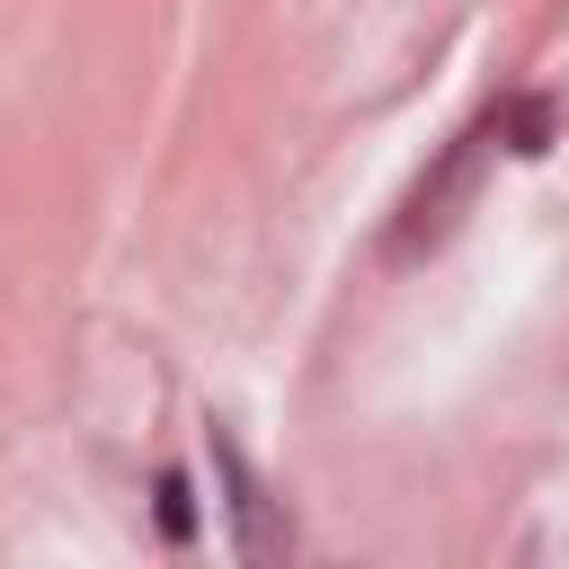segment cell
Returning <instances> with one entry per match:
<instances>
[{
	"instance_id": "277c9868",
	"label": "cell",
	"mask_w": 569,
	"mask_h": 569,
	"mask_svg": "<svg viewBox=\"0 0 569 569\" xmlns=\"http://www.w3.org/2000/svg\"><path fill=\"white\" fill-rule=\"evenodd\" d=\"M151 498H160V533H169V542H187V533H196V498H187V471H160V480H151Z\"/></svg>"
},
{
	"instance_id": "6da1fadb",
	"label": "cell",
	"mask_w": 569,
	"mask_h": 569,
	"mask_svg": "<svg viewBox=\"0 0 569 569\" xmlns=\"http://www.w3.org/2000/svg\"><path fill=\"white\" fill-rule=\"evenodd\" d=\"M204 462H213V498H222V525H231V551L240 560H284L293 551V525L276 507V489L258 480V462L240 453V436L213 418L204 427Z\"/></svg>"
},
{
	"instance_id": "3957f363",
	"label": "cell",
	"mask_w": 569,
	"mask_h": 569,
	"mask_svg": "<svg viewBox=\"0 0 569 569\" xmlns=\"http://www.w3.org/2000/svg\"><path fill=\"white\" fill-rule=\"evenodd\" d=\"M551 124H560L551 98H516V107L498 116V142H507L516 160H542V151H551Z\"/></svg>"
},
{
	"instance_id": "7a4b0ae2",
	"label": "cell",
	"mask_w": 569,
	"mask_h": 569,
	"mask_svg": "<svg viewBox=\"0 0 569 569\" xmlns=\"http://www.w3.org/2000/svg\"><path fill=\"white\" fill-rule=\"evenodd\" d=\"M471 160H480V133H462V142L436 160V178H418V196H409V213H400V231H391V249H400V258L453 222V204H462V187H471Z\"/></svg>"
}]
</instances>
